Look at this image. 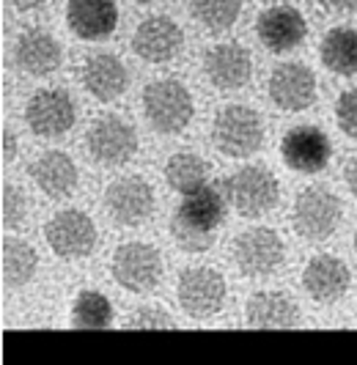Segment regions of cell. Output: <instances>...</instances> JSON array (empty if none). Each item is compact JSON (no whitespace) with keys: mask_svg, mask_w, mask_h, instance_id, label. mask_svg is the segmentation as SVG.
<instances>
[{"mask_svg":"<svg viewBox=\"0 0 357 365\" xmlns=\"http://www.w3.org/2000/svg\"><path fill=\"white\" fill-rule=\"evenodd\" d=\"M226 220V201L212 184L184 195L171 217V237L184 253H206L217 239V228Z\"/></svg>","mask_w":357,"mask_h":365,"instance_id":"1","label":"cell"},{"mask_svg":"<svg viewBox=\"0 0 357 365\" xmlns=\"http://www.w3.org/2000/svg\"><path fill=\"white\" fill-rule=\"evenodd\" d=\"M143 113H146V121L160 135H178L193 121L196 105L184 83L165 77L143 88Z\"/></svg>","mask_w":357,"mask_h":365,"instance_id":"2","label":"cell"},{"mask_svg":"<svg viewBox=\"0 0 357 365\" xmlns=\"http://www.w3.org/2000/svg\"><path fill=\"white\" fill-rule=\"evenodd\" d=\"M226 201L239 217H261L281 201V184L264 165L239 168L226 179Z\"/></svg>","mask_w":357,"mask_h":365,"instance_id":"3","label":"cell"},{"mask_svg":"<svg viewBox=\"0 0 357 365\" xmlns=\"http://www.w3.org/2000/svg\"><path fill=\"white\" fill-rule=\"evenodd\" d=\"M212 143L220 154L245 160L256 154L264 143V124L261 115L245 105H228L214 115L212 124Z\"/></svg>","mask_w":357,"mask_h":365,"instance_id":"4","label":"cell"},{"mask_svg":"<svg viewBox=\"0 0 357 365\" xmlns=\"http://www.w3.org/2000/svg\"><path fill=\"white\" fill-rule=\"evenodd\" d=\"M113 280L129 294H146L157 289L162 277L160 250L149 242H126L119 245L110 261Z\"/></svg>","mask_w":357,"mask_h":365,"instance_id":"5","label":"cell"},{"mask_svg":"<svg viewBox=\"0 0 357 365\" xmlns=\"http://www.w3.org/2000/svg\"><path fill=\"white\" fill-rule=\"evenodd\" d=\"M341 198L327 187H305L291 209L294 231L308 242H321L341 225Z\"/></svg>","mask_w":357,"mask_h":365,"instance_id":"6","label":"cell"},{"mask_svg":"<svg viewBox=\"0 0 357 365\" xmlns=\"http://www.w3.org/2000/svg\"><path fill=\"white\" fill-rule=\"evenodd\" d=\"M231 256L236 269L248 277H267L283 264V239L272 228H248L233 239Z\"/></svg>","mask_w":357,"mask_h":365,"instance_id":"7","label":"cell"},{"mask_svg":"<svg viewBox=\"0 0 357 365\" xmlns=\"http://www.w3.org/2000/svg\"><path fill=\"white\" fill-rule=\"evenodd\" d=\"M86 148L91 160L105 168H119L126 165L135 151H138V135L132 124H126L119 115H105L96 118L86 132Z\"/></svg>","mask_w":357,"mask_h":365,"instance_id":"8","label":"cell"},{"mask_svg":"<svg viewBox=\"0 0 357 365\" xmlns=\"http://www.w3.org/2000/svg\"><path fill=\"white\" fill-rule=\"evenodd\" d=\"M44 239H47L50 250L64 261L86 258L96 247V225L86 212L66 209V212H58L55 217L47 220Z\"/></svg>","mask_w":357,"mask_h":365,"instance_id":"9","label":"cell"},{"mask_svg":"<svg viewBox=\"0 0 357 365\" xmlns=\"http://www.w3.org/2000/svg\"><path fill=\"white\" fill-rule=\"evenodd\" d=\"M176 297L181 311L190 319H209L223 308L226 299V280L217 269L209 267H193L184 269L178 277Z\"/></svg>","mask_w":357,"mask_h":365,"instance_id":"10","label":"cell"},{"mask_svg":"<svg viewBox=\"0 0 357 365\" xmlns=\"http://www.w3.org/2000/svg\"><path fill=\"white\" fill-rule=\"evenodd\" d=\"M105 209L107 217L116 225H124V228L143 225L154 212V190L141 176L116 179L105 190Z\"/></svg>","mask_w":357,"mask_h":365,"instance_id":"11","label":"cell"},{"mask_svg":"<svg viewBox=\"0 0 357 365\" xmlns=\"http://www.w3.org/2000/svg\"><path fill=\"white\" fill-rule=\"evenodd\" d=\"M77 108L71 96L61 88H41L28 99L25 124L39 138H61L74 127Z\"/></svg>","mask_w":357,"mask_h":365,"instance_id":"12","label":"cell"},{"mask_svg":"<svg viewBox=\"0 0 357 365\" xmlns=\"http://www.w3.org/2000/svg\"><path fill=\"white\" fill-rule=\"evenodd\" d=\"M269 99L286 113L308 110L316 99V74L305 63L286 61L269 74Z\"/></svg>","mask_w":357,"mask_h":365,"instance_id":"13","label":"cell"},{"mask_svg":"<svg viewBox=\"0 0 357 365\" xmlns=\"http://www.w3.org/2000/svg\"><path fill=\"white\" fill-rule=\"evenodd\" d=\"M281 154H283V163L297 170V173H319L330 163V138L327 132L319 127H294L286 132L283 143H281Z\"/></svg>","mask_w":357,"mask_h":365,"instance_id":"14","label":"cell"},{"mask_svg":"<svg viewBox=\"0 0 357 365\" xmlns=\"http://www.w3.org/2000/svg\"><path fill=\"white\" fill-rule=\"evenodd\" d=\"M203 74L220 91H239L248 86L253 74V58L242 44L223 41L203 55Z\"/></svg>","mask_w":357,"mask_h":365,"instance_id":"15","label":"cell"},{"mask_svg":"<svg viewBox=\"0 0 357 365\" xmlns=\"http://www.w3.org/2000/svg\"><path fill=\"white\" fill-rule=\"evenodd\" d=\"M181 47H184V34L165 14L143 19L132 36V50L149 63H168L181 53Z\"/></svg>","mask_w":357,"mask_h":365,"instance_id":"16","label":"cell"},{"mask_svg":"<svg viewBox=\"0 0 357 365\" xmlns=\"http://www.w3.org/2000/svg\"><path fill=\"white\" fill-rule=\"evenodd\" d=\"M256 34L269 53H288L308 36V22L294 6H272L258 14Z\"/></svg>","mask_w":357,"mask_h":365,"instance_id":"17","label":"cell"},{"mask_svg":"<svg viewBox=\"0 0 357 365\" xmlns=\"http://www.w3.org/2000/svg\"><path fill=\"white\" fill-rule=\"evenodd\" d=\"M349 283H352V272L338 256H313L303 272L305 292L321 305L338 302L349 292Z\"/></svg>","mask_w":357,"mask_h":365,"instance_id":"18","label":"cell"},{"mask_svg":"<svg viewBox=\"0 0 357 365\" xmlns=\"http://www.w3.org/2000/svg\"><path fill=\"white\" fill-rule=\"evenodd\" d=\"M66 25L83 41L107 38L119 25L116 0H69L66 3Z\"/></svg>","mask_w":357,"mask_h":365,"instance_id":"19","label":"cell"},{"mask_svg":"<svg viewBox=\"0 0 357 365\" xmlns=\"http://www.w3.org/2000/svg\"><path fill=\"white\" fill-rule=\"evenodd\" d=\"M80 80H83V88L99 99V102H113L126 91L129 86V72L121 63V58L110 53L89 55L83 69H80Z\"/></svg>","mask_w":357,"mask_h":365,"instance_id":"20","label":"cell"},{"mask_svg":"<svg viewBox=\"0 0 357 365\" xmlns=\"http://www.w3.org/2000/svg\"><path fill=\"white\" fill-rule=\"evenodd\" d=\"M31 179L34 184L53 201L69 198L77 187V165L66 151H44L34 165H31Z\"/></svg>","mask_w":357,"mask_h":365,"instance_id":"21","label":"cell"},{"mask_svg":"<svg viewBox=\"0 0 357 365\" xmlns=\"http://www.w3.org/2000/svg\"><path fill=\"white\" fill-rule=\"evenodd\" d=\"M14 61L22 72L34 74V77H44V74H53L61 61H64V50L61 44L55 41L53 34L34 28V31H25L14 44Z\"/></svg>","mask_w":357,"mask_h":365,"instance_id":"22","label":"cell"},{"mask_svg":"<svg viewBox=\"0 0 357 365\" xmlns=\"http://www.w3.org/2000/svg\"><path fill=\"white\" fill-rule=\"evenodd\" d=\"M248 324L256 329L300 327V308L283 292H258L248 302Z\"/></svg>","mask_w":357,"mask_h":365,"instance_id":"23","label":"cell"},{"mask_svg":"<svg viewBox=\"0 0 357 365\" xmlns=\"http://www.w3.org/2000/svg\"><path fill=\"white\" fill-rule=\"evenodd\" d=\"M321 63L324 69L341 77L357 74V31L355 28H333L321 38Z\"/></svg>","mask_w":357,"mask_h":365,"instance_id":"24","label":"cell"},{"mask_svg":"<svg viewBox=\"0 0 357 365\" xmlns=\"http://www.w3.org/2000/svg\"><path fill=\"white\" fill-rule=\"evenodd\" d=\"M165 182L178 195H193L209 184V163L193 151H178L165 165Z\"/></svg>","mask_w":357,"mask_h":365,"instance_id":"25","label":"cell"},{"mask_svg":"<svg viewBox=\"0 0 357 365\" xmlns=\"http://www.w3.org/2000/svg\"><path fill=\"white\" fill-rule=\"evenodd\" d=\"M0 269H3V283L9 289H19V286H25V283L34 280L36 269H39V256H36V250L28 242L3 239Z\"/></svg>","mask_w":357,"mask_h":365,"instance_id":"26","label":"cell"},{"mask_svg":"<svg viewBox=\"0 0 357 365\" xmlns=\"http://www.w3.org/2000/svg\"><path fill=\"white\" fill-rule=\"evenodd\" d=\"M113 322V305L105 294L80 292L71 308V327L77 329H105Z\"/></svg>","mask_w":357,"mask_h":365,"instance_id":"27","label":"cell"},{"mask_svg":"<svg viewBox=\"0 0 357 365\" xmlns=\"http://www.w3.org/2000/svg\"><path fill=\"white\" fill-rule=\"evenodd\" d=\"M190 11L206 31L220 34L239 19L242 0H190Z\"/></svg>","mask_w":357,"mask_h":365,"instance_id":"28","label":"cell"},{"mask_svg":"<svg viewBox=\"0 0 357 365\" xmlns=\"http://www.w3.org/2000/svg\"><path fill=\"white\" fill-rule=\"evenodd\" d=\"M28 212V201L22 195L17 184H3V192H0V220H3V228H19L22 220Z\"/></svg>","mask_w":357,"mask_h":365,"instance_id":"29","label":"cell"},{"mask_svg":"<svg viewBox=\"0 0 357 365\" xmlns=\"http://www.w3.org/2000/svg\"><path fill=\"white\" fill-rule=\"evenodd\" d=\"M126 329H174V319L160 308H141L129 316V322L124 324Z\"/></svg>","mask_w":357,"mask_h":365,"instance_id":"30","label":"cell"},{"mask_svg":"<svg viewBox=\"0 0 357 365\" xmlns=\"http://www.w3.org/2000/svg\"><path fill=\"white\" fill-rule=\"evenodd\" d=\"M336 118H338V127L357 140V88H349L338 96L336 102Z\"/></svg>","mask_w":357,"mask_h":365,"instance_id":"31","label":"cell"},{"mask_svg":"<svg viewBox=\"0 0 357 365\" xmlns=\"http://www.w3.org/2000/svg\"><path fill=\"white\" fill-rule=\"evenodd\" d=\"M14 157H17V138H14L9 129H3V148H0V160H3V165H11L14 163Z\"/></svg>","mask_w":357,"mask_h":365,"instance_id":"32","label":"cell"},{"mask_svg":"<svg viewBox=\"0 0 357 365\" xmlns=\"http://www.w3.org/2000/svg\"><path fill=\"white\" fill-rule=\"evenodd\" d=\"M327 11H336V14H346V11H355L357 0H319Z\"/></svg>","mask_w":357,"mask_h":365,"instance_id":"33","label":"cell"},{"mask_svg":"<svg viewBox=\"0 0 357 365\" xmlns=\"http://www.w3.org/2000/svg\"><path fill=\"white\" fill-rule=\"evenodd\" d=\"M343 179H346V187H349V192L357 198V157H352L349 160V165H346V173H343Z\"/></svg>","mask_w":357,"mask_h":365,"instance_id":"34","label":"cell"},{"mask_svg":"<svg viewBox=\"0 0 357 365\" xmlns=\"http://www.w3.org/2000/svg\"><path fill=\"white\" fill-rule=\"evenodd\" d=\"M14 6H17L19 11H28V9H39V6H44L47 0H11Z\"/></svg>","mask_w":357,"mask_h":365,"instance_id":"35","label":"cell"},{"mask_svg":"<svg viewBox=\"0 0 357 365\" xmlns=\"http://www.w3.org/2000/svg\"><path fill=\"white\" fill-rule=\"evenodd\" d=\"M135 3H154V0H135Z\"/></svg>","mask_w":357,"mask_h":365,"instance_id":"36","label":"cell"},{"mask_svg":"<svg viewBox=\"0 0 357 365\" xmlns=\"http://www.w3.org/2000/svg\"><path fill=\"white\" fill-rule=\"evenodd\" d=\"M355 250H357V234H355Z\"/></svg>","mask_w":357,"mask_h":365,"instance_id":"37","label":"cell"}]
</instances>
